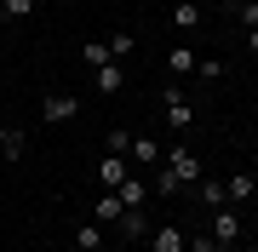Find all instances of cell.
I'll return each mask as SVG.
<instances>
[{"mask_svg":"<svg viewBox=\"0 0 258 252\" xmlns=\"http://www.w3.org/2000/svg\"><path fill=\"white\" fill-rule=\"evenodd\" d=\"M161 115H166L172 132H189L195 126V103L184 98V86H166V92H161Z\"/></svg>","mask_w":258,"mask_h":252,"instance_id":"cell-1","label":"cell"},{"mask_svg":"<svg viewBox=\"0 0 258 252\" xmlns=\"http://www.w3.org/2000/svg\"><path fill=\"white\" fill-rule=\"evenodd\" d=\"M40 115H46V126H63V121H75V115H81V98H75V92H46Z\"/></svg>","mask_w":258,"mask_h":252,"instance_id":"cell-2","label":"cell"},{"mask_svg":"<svg viewBox=\"0 0 258 252\" xmlns=\"http://www.w3.org/2000/svg\"><path fill=\"white\" fill-rule=\"evenodd\" d=\"M92 178H98L103 189H120V184L132 178V160H126V155H98V172H92Z\"/></svg>","mask_w":258,"mask_h":252,"instance_id":"cell-3","label":"cell"},{"mask_svg":"<svg viewBox=\"0 0 258 252\" xmlns=\"http://www.w3.org/2000/svg\"><path fill=\"white\" fill-rule=\"evenodd\" d=\"M149 252H189V235L178 224H155L149 229Z\"/></svg>","mask_w":258,"mask_h":252,"instance_id":"cell-4","label":"cell"},{"mask_svg":"<svg viewBox=\"0 0 258 252\" xmlns=\"http://www.w3.org/2000/svg\"><path fill=\"white\" fill-rule=\"evenodd\" d=\"M126 160H132V172H138V166H161V160H166V149H161V138H132Z\"/></svg>","mask_w":258,"mask_h":252,"instance_id":"cell-5","label":"cell"},{"mask_svg":"<svg viewBox=\"0 0 258 252\" xmlns=\"http://www.w3.org/2000/svg\"><path fill=\"white\" fill-rule=\"evenodd\" d=\"M212 241H230V246L241 241V218L230 212V206H218V212H212Z\"/></svg>","mask_w":258,"mask_h":252,"instance_id":"cell-6","label":"cell"},{"mask_svg":"<svg viewBox=\"0 0 258 252\" xmlns=\"http://www.w3.org/2000/svg\"><path fill=\"white\" fill-rule=\"evenodd\" d=\"M115 195H120V206H126V212H144V201H149V184H144V178H138V172H132V178H126V184H120V189H115Z\"/></svg>","mask_w":258,"mask_h":252,"instance_id":"cell-7","label":"cell"},{"mask_svg":"<svg viewBox=\"0 0 258 252\" xmlns=\"http://www.w3.org/2000/svg\"><path fill=\"white\" fill-rule=\"evenodd\" d=\"M166 166H172L184 184H201V155H189V149H172L166 155Z\"/></svg>","mask_w":258,"mask_h":252,"instance_id":"cell-8","label":"cell"},{"mask_svg":"<svg viewBox=\"0 0 258 252\" xmlns=\"http://www.w3.org/2000/svg\"><path fill=\"white\" fill-rule=\"evenodd\" d=\"M120 212H126V206H120V195H115V189H103V195L92 201V224H115Z\"/></svg>","mask_w":258,"mask_h":252,"instance_id":"cell-9","label":"cell"},{"mask_svg":"<svg viewBox=\"0 0 258 252\" xmlns=\"http://www.w3.org/2000/svg\"><path fill=\"white\" fill-rule=\"evenodd\" d=\"M92 86H98V92H120V86H126V63H103V69H92Z\"/></svg>","mask_w":258,"mask_h":252,"instance_id":"cell-10","label":"cell"},{"mask_svg":"<svg viewBox=\"0 0 258 252\" xmlns=\"http://www.w3.org/2000/svg\"><path fill=\"white\" fill-rule=\"evenodd\" d=\"M172 29H184V35L201 29V0H178V6H172Z\"/></svg>","mask_w":258,"mask_h":252,"instance_id":"cell-11","label":"cell"},{"mask_svg":"<svg viewBox=\"0 0 258 252\" xmlns=\"http://www.w3.org/2000/svg\"><path fill=\"white\" fill-rule=\"evenodd\" d=\"M23 149H29L23 126H0V155H6V160H23Z\"/></svg>","mask_w":258,"mask_h":252,"instance_id":"cell-12","label":"cell"},{"mask_svg":"<svg viewBox=\"0 0 258 252\" xmlns=\"http://www.w3.org/2000/svg\"><path fill=\"white\" fill-rule=\"evenodd\" d=\"M195 195H201V206H207V212H218V206L230 201V189H224L218 178H201V189H195Z\"/></svg>","mask_w":258,"mask_h":252,"instance_id":"cell-13","label":"cell"},{"mask_svg":"<svg viewBox=\"0 0 258 252\" xmlns=\"http://www.w3.org/2000/svg\"><path fill=\"white\" fill-rule=\"evenodd\" d=\"M195 63H201V57H195L189 46H172V52H166V69H172V75H195Z\"/></svg>","mask_w":258,"mask_h":252,"instance_id":"cell-14","label":"cell"},{"mask_svg":"<svg viewBox=\"0 0 258 252\" xmlns=\"http://www.w3.org/2000/svg\"><path fill=\"white\" fill-rule=\"evenodd\" d=\"M115 229H120V241H138V235L149 229V218H144V212H120V218H115Z\"/></svg>","mask_w":258,"mask_h":252,"instance_id":"cell-15","label":"cell"},{"mask_svg":"<svg viewBox=\"0 0 258 252\" xmlns=\"http://www.w3.org/2000/svg\"><path fill=\"white\" fill-rule=\"evenodd\" d=\"M132 52H138V35H126V29H115V35H109V57H115V63H126Z\"/></svg>","mask_w":258,"mask_h":252,"instance_id":"cell-16","label":"cell"},{"mask_svg":"<svg viewBox=\"0 0 258 252\" xmlns=\"http://www.w3.org/2000/svg\"><path fill=\"white\" fill-rule=\"evenodd\" d=\"M252 178H258V172H235L230 184H224V189H230V201H235V206H247V201H252Z\"/></svg>","mask_w":258,"mask_h":252,"instance_id":"cell-17","label":"cell"},{"mask_svg":"<svg viewBox=\"0 0 258 252\" xmlns=\"http://www.w3.org/2000/svg\"><path fill=\"white\" fill-rule=\"evenodd\" d=\"M75 246L81 252H103V224H81L75 229Z\"/></svg>","mask_w":258,"mask_h":252,"instance_id":"cell-18","label":"cell"},{"mask_svg":"<svg viewBox=\"0 0 258 252\" xmlns=\"http://www.w3.org/2000/svg\"><path fill=\"white\" fill-rule=\"evenodd\" d=\"M132 149V132L126 126H109V132H103V155H126Z\"/></svg>","mask_w":258,"mask_h":252,"instance_id":"cell-19","label":"cell"},{"mask_svg":"<svg viewBox=\"0 0 258 252\" xmlns=\"http://www.w3.org/2000/svg\"><path fill=\"white\" fill-rule=\"evenodd\" d=\"M81 57H86V69H103V63H115V57H109V40H86V46H81Z\"/></svg>","mask_w":258,"mask_h":252,"instance_id":"cell-20","label":"cell"},{"mask_svg":"<svg viewBox=\"0 0 258 252\" xmlns=\"http://www.w3.org/2000/svg\"><path fill=\"white\" fill-rule=\"evenodd\" d=\"M178 184H184V178H178V172H172V166L161 160V172H155V184H149V189H155V195H172Z\"/></svg>","mask_w":258,"mask_h":252,"instance_id":"cell-21","label":"cell"},{"mask_svg":"<svg viewBox=\"0 0 258 252\" xmlns=\"http://www.w3.org/2000/svg\"><path fill=\"white\" fill-rule=\"evenodd\" d=\"M189 252H235V246H230V241H212V235H195Z\"/></svg>","mask_w":258,"mask_h":252,"instance_id":"cell-22","label":"cell"},{"mask_svg":"<svg viewBox=\"0 0 258 252\" xmlns=\"http://www.w3.org/2000/svg\"><path fill=\"white\" fill-rule=\"evenodd\" d=\"M195 75H201V80H224V63H218V57H201V63H195Z\"/></svg>","mask_w":258,"mask_h":252,"instance_id":"cell-23","label":"cell"},{"mask_svg":"<svg viewBox=\"0 0 258 252\" xmlns=\"http://www.w3.org/2000/svg\"><path fill=\"white\" fill-rule=\"evenodd\" d=\"M0 6H6V18H29V12H35V0H0Z\"/></svg>","mask_w":258,"mask_h":252,"instance_id":"cell-24","label":"cell"},{"mask_svg":"<svg viewBox=\"0 0 258 252\" xmlns=\"http://www.w3.org/2000/svg\"><path fill=\"white\" fill-rule=\"evenodd\" d=\"M241 12V29H258V0H247V6H235Z\"/></svg>","mask_w":258,"mask_h":252,"instance_id":"cell-25","label":"cell"},{"mask_svg":"<svg viewBox=\"0 0 258 252\" xmlns=\"http://www.w3.org/2000/svg\"><path fill=\"white\" fill-rule=\"evenodd\" d=\"M247 52H258V29H247Z\"/></svg>","mask_w":258,"mask_h":252,"instance_id":"cell-26","label":"cell"},{"mask_svg":"<svg viewBox=\"0 0 258 252\" xmlns=\"http://www.w3.org/2000/svg\"><path fill=\"white\" fill-rule=\"evenodd\" d=\"M252 201H258V178H252Z\"/></svg>","mask_w":258,"mask_h":252,"instance_id":"cell-27","label":"cell"},{"mask_svg":"<svg viewBox=\"0 0 258 252\" xmlns=\"http://www.w3.org/2000/svg\"><path fill=\"white\" fill-rule=\"evenodd\" d=\"M230 6H247V0H230Z\"/></svg>","mask_w":258,"mask_h":252,"instance_id":"cell-28","label":"cell"},{"mask_svg":"<svg viewBox=\"0 0 258 252\" xmlns=\"http://www.w3.org/2000/svg\"><path fill=\"white\" fill-rule=\"evenodd\" d=\"M115 252H120V246H115Z\"/></svg>","mask_w":258,"mask_h":252,"instance_id":"cell-29","label":"cell"}]
</instances>
